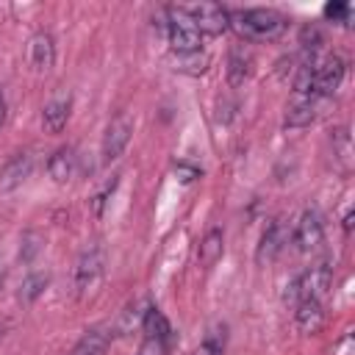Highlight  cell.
Returning <instances> with one entry per match:
<instances>
[{"instance_id":"6da1fadb","label":"cell","mask_w":355,"mask_h":355,"mask_svg":"<svg viewBox=\"0 0 355 355\" xmlns=\"http://www.w3.org/2000/svg\"><path fill=\"white\" fill-rule=\"evenodd\" d=\"M227 25L247 42H269L286 31V17L275 8H244L233 11Z\"/></svg>"},{"instance_id":"7a4b0ae2","label":"cell","mask_w":355,"mask_h":355,"mask_svg":"<svg viewBox=\"0 0 355 355\" xmlns=\"http://www.w3.org/2000/svg\"><path fill=\"white\" fill-rule=\"evenodd\" d=\"M166 33H169V47L175 50V55H183V53H197L200 50V39L202 33L197 31L189 8H166Z\"/></svg>"},{"instance_id":"3957f363","label":"cell","mask_w":355,"mask_h":355,"mask_svg":"<svg viewBox=\"0 0 355 355\" xmlns=\"http://www.w3.org/2000/svg\"><path fill=\"white\" fill-rule=\"evenodd\" d=\"M103 247L100 244H92L83 250V255L78 258V266H75V288H78V297H86L89 291L97 288L100 277H103Z\"/></svg>"},{"instance_id":"277c9868","label":"cell","mask_w":355,"mask_h":355,"mask_svg":"<svg viewBox=\"0 0 355 355\" xmlns=\"http://www.w3.org/2000/svg\"><path fill=\"white\" fill-rule=\"evenodd\" d=\"M297 288H300V300H324L327 291L333 288V266L330 261H319L311 269H305L297 277Z\"/></svg>"},{"instance_id":"5b68a950","label":"cell","mask_w":355,"mask_h":355,"mask_svg":"<svg viewBox=\"0 0 355 355\" xmlns=\"http://www.w3.org/2000/svg\"><path fill=\"white\" fill-rule=\"evenodd\" d=\"M344 72H347V64L338 55L322 58L319 64H313V86H311V92L313 94H324V97L333 94L341 86Z\"/></svg>"},{"instance_id":"8992f818","label":"cell","mask_w":355,"mask_h":355,"mask_svg":"<svg viewBox=\"0 0 355 355\" xmlns=\"http://www.w3.org/2000/svg\"><path fill=\"white\" fill-rule=\"evenodd\" d=\"M130 133H133V122L125 114H119L116 119H111V125L105 128V136H103V161L105 164L116 161L125 153V147L130 141Z\"/></svg>"},{"instance_id":"52a82bcc","label":"cell","mask_w":355,"mask_h":355,"mask_svg":"<svg viewBox=\"0 0 355 355\" xmlns=\"http://www.w3.org/2000/svg\"><path fill=\"white\" fill-rule=\"evenodd\" d=\"M294 241L302 252H311V250H319L322 241H324V225H322V216L316 208H308L302 211L300 222H297V230H294Z\"/></svg>"},{"instance_id":"ba28073f","label":"cell","mask_w":355,"mask_h":355,"mask_svg":"<svg viewBox=\"0 0 355 355\" xmlns=\"http://www.w3.org/2000/svg\"><path fill=\"white\" fill-rule=\"evenodd\" d=\"M189 14H191V19H194V25H197V31H200V33L219 36V33H225V31L230 28V25H227L230 11H227V8H222L219 3H200V6H197V8H191Z\"/></svg>"},{"instance_id":"9c48e42d","label":"cell","mask_w":355,"mask_h":355,"mask_svg":"<svg viewBox=\"0 0 355 355\" xmlns=\"http://www.w3.org/2000/svg\"><path fill=\"white\" fill-rule=\"evenodd\" d=\"M69 108H72L69 92L53 94V97L44 103V108H42V125H44V130H47V133H61L64 125H67V119H69Z\"/></svg>"},{"instance_id":"30bf717a","label":"cell","mask_w":355,"mask_h":355,"mask_svg":"<svg viewBox=\"0 0 355 355\" xmlns=\"http://www.w3.org/2000/svg\"><path fill=\"white\" fill-rule=\"evenodd\" d=\"M286 241H288V230H286L283 219H275V222L263 230V236H261V244H258V263L275 261V258L283 252Z\"/></svg>"},{"instance_id":"8fae6325","label":"cell","mask_w":355,"mask_h":355,"mask_svg":"<svg viewBox=\"0 0 355 355\" xmlns=\"http://www.w3.org/2000/svg\"><path fill=\"white\" fill-rule=\"evenodd\" d=\"M297 327L305 333V336H313L322 330L324 324V305L319 300H300L297 302Z\"/></svg>"},{"instance_id":"7c38bea8","label":"cell","mask_w":355,"mask_h":355,"mask_svg":"<svg viewBox=\"0 0 355 355\" xmlns=\"http://www.w3.org/2000/svg\"><path fill=\"white\" fill-rule=\"evenodd\" d=\"M250 67H252V53L244 44H236L227 55V83L236 89L250 78Z\"/></svg>"},{"instance_id":"4fadbf2b","label":"cell","mask_w":355,"mask_h":355,"mask_svg":"<svg viewBox=\"0 0 355 355\" xmlns=\"http://www.w3.org/2000/svg\"><path fill=\"white\" fill-rule=\"evenodd\" d=\"M75 169H78V155H75L72 147L55 150V153L50 155V161H47V172H50V178H53L55 183H67V180L75 175Z\"/></svg>"},{"instance_id":"5bb4252c","label":"cell","mask_w":355,"mask_h":355,"mask_svg":"<svg viewBox=\"0 0 355 355\" xmlns=\"http://www.w3.org/2000/svg\"><path fill=\"white\" fill-rule=\"evenodd\" d=\"M31 166H33V158L28 153H17L8 158V164L3 166L0 172V189H14L19 186L28 175H31Z\"/></svg>"},{"instance_id":"9a60e30c","label":"cell","mask_w":355,"mask_h":355,"mask_svg":"<svg viewBox=\"0 0 355 355\" xmlns=\"http://www.w3.org/2000/svg\"><path fill=\"white\" fill-rule=\"evenodd\" d=\"M53 61H55V42H53V36L50 33H36L31 39V64H33V69L44 72V69L53 67Z\"/></svg>"},{"instance_id":"2e32d148","label":"cell","mask_w":355,"mask_h":355,"mask_svg":"<svg viewBox=\"0 0 355 355\" xmlns=\"http://www.w3.org/2000/svg\"><path fill=\"white\" fill-rule=\"evenodd\" d=\"M222 252H225V236H222L219 227H211V230L202 236V241H200L197 258H200L202 266H214V263L222 258Z\"/></svg>"},{"instance_id":"e0dca14e","label":"cell","mask_w":355,"mask_h":355,"mask_svg":"<svg viewBox=\"0 0 355 355\" xmlns=\"http://www.w3.org/2000/svg\"><path fill=\"white\" fill-rule=\"evenodd\" d=\"M313 116H316V111H313V100H311V97H297V103L288 105L283 125H286V128H305V125L313 122Z\"/></svg>"},{"instance_id":"ac0fdd59","label":"cell","mask_w":355,"mask_h":355,"mask_svg":"<svg viewBox=\"0 0 355 355\" xmlns=\"http://www.w3.org/2000/svg\"><path fill=\"white\" fill-rule=\"evenodd\" d=\"M141 327H144L147 338H161V341H166V344H169V338H172V327H169L166 316H164L158 308H147V311H144Z\"/></svg>"},{"instance_id":"d6986e66","label":"cell","mask_w":355,"mask_h":355,"mask_svg":"<svg viewBox=\"0 0 355 355\" xmlns=\"http://www.w3.org/2000/svg\"><path fill=\"white\" fill-rule=\"evenodd\" d=\"M108 349V333L103 330H89L83 333V338L75 344L72 355H105Z\"/></svg>"},{"instance_id":"ffe728a7","label":"cell","mask_w":355,"mask_h":355,"mask_svg":"<svg viewBox=\"0 0 355 355\" xmlns=\"http://www.w3.org/2000/svg\"><path fill=\"white\" fill-rule=\"evenodd\" d=\"M44 288H47V275H44V272H31V275L22 280V286H19V302H22V305H31Z\"/></svg>"},{"instance_id":"44dd1931","label":"cell","mask_w":355,"mask_h":355,"mask_svg":"<svg viewBox=\"0 0 355 355\" xmlns=\"http://www.w3.org/2000/svg\"><path fill=\"white\" fill-rule=\"evenodd\" d=\"M197 355H225V324H211Z\"/></svg>"},{"instance_id":"7402d4cb","label":"cell","mask_w":355,"mask_h":355,"mask_svg":"<svg viewBox=\"0 0 355 355\" xmlns=\"http://www.w3.org/2000/svg\"><path fill=\"white\" fill-rule=\"evenodd\" d=\"M205 67H208V55H202L200 50L197 53H183V55L175 58V69L189 72V75H200V72H205Z\"/></svg>"},{"instance_id":"603a6c76","label":"cell","mask_w":355,"mask_h":355,"mask_svg":"<svg viewBox=\"0 0 355 355\" xmlns=\"http://www.w3.org/2000/svg\"><path fill=\"white\" fill-rule=\"evenodd\" d=\"M324 17L336 25H349V17H352V8L347 3H327L324 6Z\"/></svg>"},{"instance_id":"cb8c5ba5","label":"cell","mask_w":355,"mask_h":355,"mask_svg":"<svg viewBox=\"0 0 355 355\" xmlns=\"http://www.w3.org/2000/svg\"><path fill=\"white\" fill-rule=\"evenodd\" d=\"M333 147H336L338 158H341L344 164H349V133H347V128H338V130L333 133Z\"/></svg>"},{"instance_id":"d4e9b609","label":"cell","mask_w":355,"mask_h":355,"mask_svg":"<svg viewBox=\"0 0 355 355\" xmlns=\"http://www.w3.org/2000/svg\"><path fill=\"white\" fill-rule=\"evenodd\" d=\"M136 355H166V341H161V338H144Z\"/></svg>"},{"instance_id":"484cf974","label":"cell","mask_w":355,"mask_h":355,"mask_svg":"<svg viewBox=\"0 0 355 355\" xmlns=\"http://www.w3.org/2000/svg\"><path fill=\"white\" fill-rule=\"evenodd\" d=\"M178 172L183 175L180 180H194V178H197V169H191V166H183V164H178Z\"/></svg>"},{"instance_id":"4316f807","label":"cell","mask_w":355,"mask_h":355,"mask_svg":"<svg viewBox=\"0 0 355 355\" xmlns=\"http://www.w3.org/2000/svg\"><path fill=\"white\" fill-rule=\"evenodd\" d=\"M349 347H352V336H344V338H341V344L336 347V355H347V352H349Z\"/></svg>"},{"instance_id":"83f0119b","label":"cell","mask_w":355,"mask_h":355,"mask_svg":"<svg viewBox=\"0 0 355 355\" xmlns=\"http://www.w3.org/2000/svg\"><path fill=\"white\" fill-rule=\"evenodd\" d=\"M6 122V97H3V89H0V128Z\"/></svg>"},{"instance_id":"f1b7e54d","label":"cell","mask_w":355,"mask_h":355,"mask_svg":"<svg viewBox=\"0 0 355 355\" xmlns=\"http://www.w3.org/2000/svg\"><path fill=\"white\" fill-rule=\"evenodd\" d=\"M349 227H352V211L344 214V230H349Z\"/></svg>"},{"instance_id":"f546056e","label":"cell","mask_w":355,"mask_h":355,"mask_svg":"<svg viewBox=\"0 0 355 355\" xmlns=\"http://www.w3.org/2000/svg\"><path fill=\"white\" fill-rule=\"evenodd\" d=\"M3 283H6V266H3V261H0V288H3Z\"/></svg>"}]
</instances>
